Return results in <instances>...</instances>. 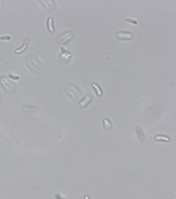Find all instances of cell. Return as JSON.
<instances>
[{"mask_svg":"<svg viewBox=\"0 0 176 199\" xmlns=\"http://www.w3.org/2000/svg\"><path fill=\"white\" fill-rule=\"evenodd\" d=\"M91 86L96 91V92L97 94L98 95V96L101 97L102 95V94H103L102 91L98 85H97L96 83H93L91 84Z\"/></svg>","mask_w":176,"mask_h":199,"instance_id":"30bf717a","label":"cell"},{"mask_svg":"<svg viewBox=\"0 0 176 199\" xmlns=\"http://www.w3.org/2000/svg\"><path fill=\"white\" fill-rule=\"evenodd\" d=\"M9 76L11 78H12L13 79H15V80H18L19 79V76H13L11 74H9Z\"/></svg>","mask_w":176,"mask_h":199,"instance_id":"2e32d148","label":"cell"},{"mask_svg":"<svg viewBox=\"0 0 176 199\" xmlns=\"http://www.w3.org/2000/svg\"><path fill=\"white\" fill-rule=\"evenodd\" d=\"M92 95L90 94H87L79 103L80 107L83 108L87 106L92 100Z\"/></svg>","mask_w":176,"mask_h":199,"instance_id":"ba28073f","label":"cell"},{"mask_svg":"<svg viewBox=\"0 0 176 199\" xmlns=\"http://www.w3.org/2000/svg\"><path fill=\"white\" fill-rule=\"evenodd\" d=\"M136 132L137 133V135L138 137V138L141 140V141H144L145 140V134H144V132L142 129L139 127H137L136 129Z\"/></svg>","mask_w":176,"mask_h":199,"instance_id":"7c38bea8","label":"cell"},{"mask_svg":"<svg viewBox=\"0 0 176 199\" xmlns=\"http://www.w3.org/2000/svg\"><path fill=\"white\" fill-rule=\"evenodd\" d=\"M155 139L158 140H163L166 142H169L170 141V138L168 137L167 136H164V135H158L156 136Z\"/></svg>","mask_w":176,"mask_h":199,"instance_id":"4fadbf2b","label":"cell"},{"mask_svg":"<svg viewBox=\"0 0 176 199\" xmlns=\"http://www.w3.org/2000/svg\"><path fill=\"white\" fill-rule=\"evenodd\" d=\"M23 44L21 47H20L19 48H18L15 50V53L16 54H22L25 51L27 47H28L29 43H30V38L28 37L25 38L23 40Z\"/></svg>","mask_w":176,"mask_h":199,"instance_id":"52a82bcc","label":"cell"},{"mask_svg":"<svg viewBox=\"0 0 176 199\" xmlns=\"http://www.w3.org/2000/svg\"><path fill=\"white\" fill-rule=\"evenodd\" d=\"M125 20L126 21V22H130V23H131L132 24H137V21L134 19H131V18H125Z\"/></svg>","mask_w":176,"mask_h":199,"instance_id":"5bb4252c","label":"cell"},{"mask_svg":"<svg viewBox=\"0 0 176 199\" xmlns=\"http://www.w3.org/2000/svg\"><path fill=\"white\" fill-rule=\"evenodd\" d=\"M116 37L122 40H131L134 38V34L131 32L126 31H119L116 33Z\"/></svg>","mask_w":176,"mask_h":199,"instance_id":"5b68a950","label":"cell"},{"mask_svg":"<svg viewBox=\"0 0 176 199\" xmlns=\"http://www.w3.org/2000/svg\"><path fill=\"white\" fill-rule=\"evenodd\" d=\"M25 63L30 69L36 74L41 73L45 69L43 63L34 55H29L26 57Z\"/></svg>","mask_w":176,"mask_h":199,"instance_id":"6da1fadb","label":"cell"},{"mask_svg":"<svg viewBox=\"0 0 176 199\" xmlns=\"http://www.w3.org/2000/svg\"><path fill=\"white\" fill-rule=\"evenodd\" d=\"M0 85L5 91L9 93L13 92L16 87V85L10 81L5 76H3L0 78Z\"/></svg>","mask_w":176,"mask_h":199,"instance_id":"3957f363","label":"cell"},{"mask_svg":"<svg viewBox=\"0 0 176 199\" xmlns=\"http://www.w3.org/2000/svg\"><path fill=\"white\" fill-rule=\"evenodd\" d=\"M3 60V58L2 57H0V61H2V60Z\"/></svg>","mask_w":176,"mask_h":199,"instance_id":"ac0fdd59","label":"cell"},{"mask_svg":"<svg viewBox=\"0 0 176 199\" xmlns=\"http://www.w3.org/2000/svg\"><path fill=\"white\" fill-rule=\"evenodd\" d=\"M39 2L41 3L45 9L48 11H51L55 8V3L53 1H40Z\"/></svg>","mask_w":176,"mask_h":199,"instance_id":"8992f818","label":"cell"},{"mask_svg":"<svg viewBox=\"0 0 176 199\" xmlns=\"http://www.w3.org/2000/svg\"><path fill=\"white\" fill-rule=\"evenodd\" d=\"M104 128L107 131H109L112 129V125L111 121L108 119H104L103 120Z\"/></svg>","mask_w":176,"mask_h":199,"instance_id":"8fae6325","label":"cell"},{"mask_svg":"<svg viewBox=\"0 0 176 199\" xmlns=\"http://www.w3.org/2000/svg\"><path fill=\"white\" fill-rule=\"evenodd\" d=\"M47 27H48V30L50 32L53 33L54 31V27L53 24V18L52 17H50L48 19Z\"/></svg>","mask_w":176,"mask_h":199,"instance_id":"9c48e42d","label":"cell"},{"mask_svg":"<svg viewBox=\"0 0 176 199\" xmlns=\"http://www.w3.org/2000/svg\"><path fill=\"white\" fill-rule=\"evenodd\" d=\"M65 90L67 94L74 101L77 102L82 97V92L80 89L72 84H68L66 86Z\"/></svg>","mask_w":176,"mask_h":199,"instance_id":"7a4b0ae2","label":"cell"},{"mask_svg":"<svg viewBox=\"0 0 176 199\" xmlns=\"http://www.w3.org/2000/svg\"><path fill=\"white\" fill-rule=\"evenodd\" d=\"M10 39V36L7 35H4L0 37L1 40H9Z\"/></svg>","mask_w":176,"mask_h":199,"instance_id":"9a60e30c","label":"cell"},{"mask_svg":"<svg viewBox=\"0 0 176 199\" xmlns=\"http://www.w3.org/2000/svg\"><path fill=\"white\" fill-rule=\"evenodd\" d=\"M84 199H89V197L88 196H86L84 197Z\"/></svg>","mask_w":176,"mask_h":199,"instance_id":"e0dca14e","label":"cell"},{"mask_svg":"<svg viewBox=\"0 0 176 199\" xmlns=\"http://www.w3.org/2000/svg\"><path fill=\"white\" fill-rule=\"evenodd\" d=\"M74 33L71 31L64 32L59 35L58 37V42L61 45H66L69 41L74 38Z\"/></svg>","mask_w":176,"mask_h":199,"instance_id":"277c9868","label":"cell"}]
</instances>
